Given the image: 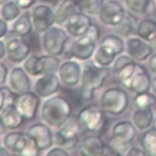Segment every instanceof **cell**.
Returning a JSON list of instances; mask_svg holds the SVG:
<instances>
[{
	"instance_id": "1",
	"label": "cell",
	"mask_w": 156,
	"mask_h": 156,
	"mask_svg": "<svg viewBox=\"0 0 156 156\" xmlns=\"http://www.w3.org/2000/svg\"><path fill=\"white\" fill-rule=\"evenodd\" d=\"M109 75L106 66H98L92 61L83 66L81 75V98L84 101L93 99L95 90L101 87Z\"/></svg>"
},
{
	"instance_id": "2",
	"label": "cell",
	"mask_w": 156,
	"mask_h": 156,
	"mask_svg": "<svg viewBox=\"0 0 156 156\" xmlns=\"http://www.w3.org/2000/svg\"><path fill=\"white\" fill-rule=\"evenodd\" d=\"M70 102L61 96L49 98L42 107V118L48 125L60 127L68 121L71 115Z\"/></svg>"
},
{
	"instance_id": "3",
	"label": "cell",
	"mask_w": 156,
	"mask_h": 156,
	"mask_svg": "<svg viewBox=\"0 0 156 156\" xmlns=\"http://www.w3.org/2000/svg\"><path fill=\"white\" fill-rule=\"evenodd\" d=\"M105 112L97 105L87 106L78 114L77 120L87 131L99 133L105 128L106 124Z\"/></svg>"
},
{
	"instance_id": "4",
	"label": "cell",
	"mask_w": 156,
	"mask_h": 156,
	"mask_svg": "<svg viewBox=\"0 0 156 156\" xmlns=\"http://www.w3.org/2000/svg\"><path fill=\"white\" fill-rule=\"evenodd\" d=\"M128 97L126 92L119 88L113 87L105 90L101 98V107L106 113L119 115L126 110Z\"/></svg>"
},
{
	"instance_id": "5",
	"label": "cell",
	"mask_w": 156,
	"mask_h": 156,
	"mask_svg": "<svg viewBox=\"0 0 156 156\" xmlns=\"http://www.w3.org/2000/svg\"><path fill=\"white\" fill-rule=\"evenodd\" d=\"M67 40L68 36L63 29L51 27L43 34V48L48 54L58 56L63 53Z\"/></svg>"
},
{
	"instance_id": "6",
	"label": "cell",
	"mask_w": 156,
	"mask_h": 156,
	"mask_svg": "<svg viewBox=\"0 0 156 156\" xmlns=\"http://www.w3.org/2000/svg\"><path fill=\"white\" fill-rule=\"evenodd\" d=\"M80 124V123H79ZM79 124L70 121L53 137L55 143L66 150H73L79 142Z\"/></svg>"
},
{
	"instance_id": "7",
	"label": "cell",
	"mask_w": 156,
	"mask_h": 156,
	"mask_svg": "<svg viewBox=\"0 0 156 156\" xmlns=\"http://www.w3.org/2000/svg\"><path fill=\"white\" fill-rule=\"evenodd\" d=\"M39 95L33 92H26L18 96L16 107L25 120L30 121L36 117L40 104Z\"/></svg>"
},
{
	"instance_id": "8",
	"label": "cell",
	"mask_w": 156,
	"mask_h": 156,
	"mask_svg": "<svg viewBox=\"0 0 156 156\" xmlns=\"http://www.w3.org/2000/svg\"><path fill=\"white\" fill-rule=\"evenodd\" d=\"M140 65L136 64L131 57L121 56L114 64V70L118 80L124 86L128 88L131 78L139 69Z\"/></svg>"
},
{
	"instance_id": "9",
	"label": "cell",
	"mask_w": 156,
	"mask_h": 156,
	"mask_svg": "<svg viewBox=\"0 0 156 156\" xmlns=\"http://www.w3.org/2000/svg\"><path fill=\"white\" fill-rule=\"evenodd\" d=\"M32 20L36 31L44 33L55 23V13L48 5H40L33 9Z\"/></svg>"
},
{
	"instance_id": "10",
	"label": "cell",
	"mask_w": 156,
	"mask_h": 156,
	"mask_svg": "<svg viewBox=\"0 0 156 156\" xmlns=\"http://www.w3.org/2000/svg\"><path fill=\"white\" fill-rule=\"evenodd\" d=\"M96 49V42L87 34L75 40L69 50L71 57L81 60L90 58Z\"/></svg>"
},
{
	"instance_id": "11",
	"label": "cell",
	"mask_w": 156,
	"mask_h": 156,
	"mask_svg": "<svg viewBox=\"0 0 156 156\" xmlns=\"http://www.w3.org/2000/svg\"><path fill=\"white\" fill-rule=\"evenodd\" d=\"M28 135L33 138L40 151L47 150L53 145V136L51 130L44 124L37 123L28 130Z\"/></svg>"
},
{
	"instance_id": "12",
	"label": "cell",
	"mask_w": 156,
	"mask_h": 156,
	"mask_svg": "<svg viewBox=\"0 0 156 156\" xmlns=\"http://www.w3.org/2000/svg\"><path fill=\"white\" fill-rule=\"evenodd\" d=\"M125 13L123 6L119 2L108 1L104 4L99 14V18L105 25L115 26L124 18Z\"/></svg>"
},
{
	"instance_id": "13",
	"label": "cell",
	"mask_w": 156,
	"mask_h": 156,
	"mask_svg": "<svg viewBox=\"0 0 156 156\" xmlns=\"http://www.w3.org/2000/svg\"><path fill=\"white\" fill-rule=\"evenodd\" d=\"M6 50L9 59L15 63H20L25 60L30 52L28 44L21 37L17 36L8 40Z\"/></svg>"
},
{
	"instance_id": "14",
	"label": "cell",
	"mask_w": 156,
	"mask_h": 156,
	"mask_svg": "<svg viewBox=\"0 0 156 156\" xmlns=\"http://www.w3.org/2000/svg\"><path fill=\"white\" fill-rule=\"evenodd\" d=\"M90 17L83 12H78L72 16L66 24V30L74 37H80L87 33L91 26Z\"/></svg>"
},
{
	"instance_id": "15",
	"label": "cell",
	"mask_w": 156,
	"mask_h": 156,
	"mask_svg": "<svg viewBox=\"0 0 156 156\" xmlns=\"http://www.w3.org/2000/svg\"><path fill=\"white\" fill-rule=\"evenodd\" d=\"M60 88L58 77L55 73L43 75L36 81L34 90L41 98H48L55 94Z\"/></svg>"
},
{
	"instance_id": "16",
	"label": "cell",
	"mask_w": 156,
	"mask_h": 156,
	"mask_svg": "<svg viewBox=\"0 0 156 156\" xmlns=\"http://www.w3.org/2000/svg\"><path fill=\"white\" fill-rule=\"evenodd\" d=\"M81 67L75 61H66L60 65L59 76L60 80L67 86L77 84L81 77Z\"/></svg>"
},
{
	"instance_id": "17",
	"label": "cell",
	"mask_w": 156,
	"mask_h": 156,
	"mask_svg": "<svg viewBox=\"0 0 156 156\" xmlns=\"http://www.w3.org/2000/svg\"><path fill=\"white\" fill-rule=\"evenodd\" d=\"M127 51L133 60L143 61L151 56L153 49L148 43L138 38H129L127 40Z\"/></svg>"
},
{
	"instance_id": "18",
	"label": "cell",
	"mask_w": 156,
	"mask_h": 156,
	"mask_svg": "<svg viewBox=\"0 0 156 156\" xmlns=\"http://www.w3.org/2000/svg\"><path fill=\"white\" fill-rule=\"evenodd\" d=\"M81 12L80 3L73 0H63L55 12V23L60 26L66 25L72 16Z\"/></svg>"
},
{
	"instance_id": "19",
	"label": "cell",
	"mask_w": 156,
	"mask_h": 156,
	"mask_svg": "<svg viewBox=\"0 0 156 156\" xmlns=\"http://www.w3.org/2000/svg\"><path fill=\"white\" fill-rule=\"evenodd\" d=\"M27 72L21 67H16L9 74V83L14 91L19 94L30 91L31 83Z\"/></svg>"
},
{
	"instance_id": "20",
	"label": "cell",
	"mask_w": 156,
	"mask_h": 156,
	"mask_svg": "<svg viewBox=\"0 0 156 156\" xmlns=\"http://www.w3.org/2000/svg\"><path fill=\"white\" fill-rule=\"evenodd\" d=\"M136 135V129L130 121H121L114 126L112 129V138L121 142L130 144Z\"/></svg>"
},
{
	"instance_id": "21",
	"label": "cell",
	"mask_w": 156,
	"mask_h": 156,
	"mask_svg": "<svg viewBox=\"0 0 156 156\" xmlns=\"http://www.w3.org/2000/svg\"><path fill=\"white\" fill-rule=\"evenodd\" d=\"M151 83L152 81L151 80V76L144 70V67L140 66L138 71L131 78L128 88L131 91L136 94L144 93L149 90Z\"/></svg>"
},
{
	"instance_id": "22",
	"label": "cell",
	"mask_w": 156,
	"mask_h": 156,
	"mask_svg": "<svg viewBox=\"0 0 156 156\" xmlns=\"http://www.w3.org/2000/svg\"><path fill=\"white\" fill-rule=\"evenodd\" d=\"M1 111L0 120L5 124L9 129H16L23 123L25 118L17 110L16 105H10L2 108Z\"/></svg>"
},
{
	"instance_id": "23",
	"label": "cell",
	"mask_w": 156,
	"mask_h": 156,
	"mask_svg": "<svg viewBox=\"0 0 156 156\" xmlns=\"http://www.w3.org/2000/svg\"><path fill=\"white\" fill-rule=\"evenodd\" d=\"M105 148V143L100 137H88L82 142L80 154L83 156L103 155Z\"/></svg>"
},
{
	"instance_id": "24",
	"label": "cell",
	"mask_w": 156,
	"mask_h": 156,
	"mask_svg": "<svg viewBox=\"0 0 156 156\" xmlns=\"http://www.w3.org/2000/svg\"><path fill=\"white\" fill-rule=\"evenodd\" d=\"M30 136L21 132H11L4 138V144L10 151L20 153L26 146Z\"/></svg>"
},
{
	"instance_id": "25",
	"label": "cell",
	"mask_w": 156,
	"mask_h": 156,
	"mask_svg": "<svg viewBox=\"0 0 156 156\" xmlns=\"http://www.w3.org/2000/svg\"><path fill=\"white\" fill-rule=\"evenodd\" d=\"M154 115L151 108H138L134 112L132 120L135 126L140 130L147 129L151 126Z\"/></svg>"
},
{
	"instance_id": "26",
	"label": "cell",
	"mask_w": 156,
	"mask_h": 156,
	"mask_svg": "<svg viewBox=\"0 0 156 156\" xmlns=\"http://www.w3.org/2000/svg\"><path fill=\"white\" fill-rule=\"evenodd\" d=\"M33 25L30 12H25L15 21L12 26V32L17 37H25L31 33Z\"/></svg>"
},
{
	"instance_id": "27",
	"label": "cell",
	"mask_w": 156,
	"mask_h": 156,
	"mask_svg": "<svg viewBox=\"0 0 156 156\" xmlns=\"http://www.w3.org/2000/svg\"><path fill=\"white\" fill-rule=\"evenodd\" d=\"M136 19L129 13H125V16L117 25L114 26L115 33L119 37L128 38L135 30Z\"/></svg>"
},
{
	"instance_id": "28",
	"label": "cell",
	"mask_w": 156,
	"mask_h": 156,
	"mask_svg": "<svg viewBox=\"0 0 156 156\" xmlns=\"http://www.w3.org/2000/svg\"><path fill=\"white\" fill-rule=\"evenodd\" d=\"M137 35L148 42H154L156 39V22L152 20L141 21L136 30Z\"/></svg>"
},
{
	"instance_id": "29",
	"label": "cell",
	"mask_w": 156,
	"mask_h": 156,
	"mask_svg": "<svg viewBox=\"0 0 156 156\" xmlns=\"http://www.w3.org/2000/svg\"><path fill=\"white\" fill-rule=\"evenodd\" d=\"M40 65L41 75L55 73L60 68V60L53 55L42 56L40 57Z\"/></svg>"
},
{
	"instance_id": "30",
	"label": "cell",
	"mask_w": 156,
	"mask_h": 156,
	"mask_svg": "<svg viewBox=\"0 0 156 156\" xmlns=\"http://www.w3.org/2000/svg\"><path fill=\"white\" fill-rule=\"evenodd\" d=\"M116 55L113 50L105 46L101 45L95 53L94 60L99 66H108L112 63Z\"/></svg>"
},
{
	"instance_id": "31",
	"label": "cell",
	"mask_w": 156,
	"mask_h": 156,
	"mask_svg": "<svg viewBox=\"0 0 156 156\" xmlns=\"http://www.w3.org/2000/svg\"><path fill=\"white\" fill-rule=\"evenodd\" d=\"M141 146L147 155L156 156V130L154 128L144 133L141 139Z\"/></svg>"
},
{
	"instance_id": "32",
	"label": "cell",
	"mask_w": 156,
	"mask_h": 156,
	"mask_svg": "<svg viewBox=\"0 0 156 156\" xmlns=\"http://www.w3.org/2000/svg\"><path fill=\"white\" fill-rule=\"evenodd\" d=\"M104 4V0H81L80 6L83 13L97 16L100 14Z\"/></svg>"
},
{
	"instance_id": "33",
	"label": "cell",
	"mask_w": 156,
	"mask_h": 156,
	"mask_svg": "<svg viewBox=\"0 0 156 156\" xmlns=\"http://www.w3.org/2000/svg\"><path fill=\"white\" fill-rule=\"evenodd\" d=\"M101 45L108 47L115 52V55L121 54L124 50V41L121 37L115 35H109L105 37L101 41Z\"/></svg>"
},
{
	"instance_id": "34",
	"label": "cell",
	"mask_w": 156,
	"mask_h": 156,
	"mask_svg": "<svg viewBox=\"0 0 156 156\" xmlns=\"http://www.w3.org/2000/svg\"><path fill=\"white\" fill-rule=\"evenodd\" d=\"M20 7L17 5L16 2L13 1L6 2L2 5L1 9V15L3 20L5 21H11L15 20L20 16Z\"/></svg>"
},
{
	"instance_id": "35",
	"label": "cell",
	"mask_w": 156,
	"mask_h": 156,
	"mask_svg": "<svg viewBox=\"0 0 156 156\" xmlns=\"http://www.w3.org/2000/svg\"><path fill=\"white\" fill-rule=\"evenodd\" d=\"M18 96L7 87H2L0 89V110L7 106L15 105Z\"/></svg>"
},
{
	"instance_id": "36",
	"label": "cell",
	"mask_w": 156,
	"mask_h": 156,
	"mask_svg": "<svg viewBox=\"0 0 156 156\" xmlns=\"http://www.w3.org/2000/svg\"><path fill=\"white\" fill-rule=\"evenodd\" d=\"M155 102V97L148 91L137 94L135 98V104L138 108H151Z\"/></svg>"
},
{
	"instance_id": "37",
	"label": "cell",
	"mask_w": 156,
	"mask_h": 156,
	"mask_svg": "<svg viewBox=\"0 0 156 156\" xmlns=\"http://www.w3.org/2000/svg\"><path fill=\"white\" fill-rule=\"evenodd\" d=\"M40 57L37 55H33L27 58L23 64L24 70L27 72V73L32 76L40 75Z\"/></svg>"
},
{
	"instance_id": "38",
	"label": "cell",
	"mask_w": 156,
	"mask_h": 156,
	"mask_svg": "<svg viewBox=\"0 0 156 156\" xmlns=\"http://www.w3.org/2000/svg\"><path fill=\"white\" fill-rule=\"evenodd\" d=\"M128 8L136 14H144L148 9L149 0H125Z\"/></svg>"
},
{
	"instance_id": "39",
	"label": "cell",
	"mask_w": 156,
	"mask_h": 156,
	"mask_svg": "<svg viewBox=\"0 0 156 156\" xmlns=\"http://www.w3.org/2000/svg\"><path fill=\"white\" fill-rule=\"evenodd\" d=\"M40 150L39 149V148L37 147V144L34 141V140L32 138H29L28 141H27V144H26V146L24 147V148L19 153L20 155H23V156H35V155H38L39 153H40Z\"/></svg>"
},
{
	"instance_id": "40",
	"label": "cell",
	"mask_w": 156,
	"mask_h": 156,
	"mask_svg": "<svg viewBox=\"0 0 156 156\" xmlns=\"http://www.w3.org/2000/svg\"><path fill=\"white\" fill-rule=\"evenodd\" d=\"M108 144L113 148L114 151L117 153L118 155H126L128 151H129V149H128L129 148L128 144H125V143L121 142V141L115 139L114 138H111Z\"/></svg>"
},
{
	"instance_id": "41",
	"label": "cell",
	"mask_w": 156,
	"mask_h": 156,
	"mask_svg": "<svg viewBox=\"0 0 156 156\" xmlns=\"http://www.w3.org/2000/svg\"><path fill=\"white\" fill-rule=\"evenodd\" d=\"M86 34L89 36L90 38L93 39L95 42H97L99 40L100 35H101L99 28L96 25H94V24H91V26L90 27V28H89Z\"/></svg>"
},
{
	"instance_id": "42",
	"label": "cell",
	"mask_w": 156,
	"mask_h": 156,
	"mask_svg": "<svg viewBox=\"0 0 156 156\" xmlns=\"http://www.w3.org/2000/svg\"><path fill=\"white\" fill-rule=\"evenodd\" d=\"M48 156H68V153L62 147H57L54 148L50 151L47 154Z\"/></svg>"
},
{
	"instance_id": "43",
	"label": "cell",
	"mask_w": 156,
	"mask_h": 156,
	"mask_svg": "<svg viewBox=\"0 0 156 156\" xmlns=\"http://www.w3.org/2000/svg\"><path fill=\"white\" fill-rule=\"evenodd\" d=\"M8 76V67L3 63L0 64V84L3 85L5 83Z\"/></svg>"
},
{
	"instance_id": "44",
	"label": "cell",
	"mask_w": 156,
	"mask_h": 156,
	"mask_svg": "<svg viewBox=\"0 0 156 156\" xmlns=\"http://www.w3.org/2000/svg\"><path fill=\"white\" fill-rule=\"evenodd\" d=\"M17 5L21 9H28L36 2V0H16Z\"/></svg>"
},
{
	"instance_id": "45",
	"label": "cell",
	"mask_w": 156,
	"mask_h": 156,
	"mask_svg": "<svg viewBox=\"0 0 156 156\" xmlns=\"http://www.w3.org/2000/svg\"><path fill=\"white\" fill-rule=\"evenodd\" d=\"M126 155H147L146 152L144 151V150L139 149V148H132L131 149H129V151H128Z\"/></svg>"
},
{
	"instance_id": "46",
	"label": "cell",
	"mask_w": 156,
	"mask_h": 156,
	"mask_svg": "<svg viewBox=\"0 0 156 156\" xmlns=\"http://www.w3.org/2000/svg\"><path fill=\"white\" fill-rule=\"evenodd\" d=\"M8 32V26H7L6 22L5 20H2L0 22V37H5Z\"/></svg>"
},
{
	"instance_id": "47",
	"label": "cell",
	"mask_w": 156,
	"mask_h": 156,
	"mask_svg": "<svg viewBox=\"0 0 156 156\" xmlns=\"http://www.w3.org/2000/svg\"><path fill=\"white\" fill-rule=\"evenodd\" d=\"M148 66H149L150 70L156 73V53H154L150 57L149 62H148Z\"/></svg>"
},
{
	"instance_id": "48",
	"label": "cell",
	"mask_w": 156,
	"mask_h": 156,
	"mask_svg": "<svg viewBox=\"0 0 156 156\" xmlns=\"http://www.w3.org/2000/svg\"><path fill=\"white\" fill-rule=\"evenodd\" d=\"M6 52V45H5V43L2 40V41H0V58H3Z\"/></svg>"
},
{
	"instance_id": "49",
	"label": "cell",
	"mask_w": 156,
	"mask_h": 156,
	"mask_svg": "<svg viewBox=\"0 0 156 156\" xmlns=\"http://www.w3.org/2000/svg\"><path fill=\"white\" fill-rule=\"evenodd\" d=\"M0 129H1L0 130V134H1V135H3L4 133L5 132V130L7 129L5 124H4L1 120H0Z\"/></svg>"
},
{
	"instance_id": "50",
	"label": "cell",
	"mask_w": 156,
	"mask_h": 156,
	"mask_svg": "<svg viewBox=\"0 0 156 156\" xmlns=\"http://www.w3.org/2000/svg\"><path fill=\"white\" fill-rule=\"evenodd\" d=\"M0 155H9V153L8 152L7 149L1 147V148H0Z\"/></svg>"
},
{
	"instance_id": "51",
	"label": "cell",
	"mask_w": 156,
	"mask_h": 156,
	"mask_svg": "<svg viewBox=\"0 0 156 156\" xmlns=\"http://www.w3.org/2000/svg\"><path fill=\"white\" fill-rule=\"evenodd\" d=\"M151 87H152V89L154 90V92L156 94V76L153 79L152 83H151Z\"/></svg>"
},
{
	"instance_id": "52",
	"label": "cell",
	"mask_w": 156,
	"mask_h": 156,
	"mask_svg": "<svg viewBox=\"0 0 156 156\" xmlns=\"http://www.w3.org/2000/svg\"><path fill=\"white\" fill-rule=\"evenodd\" d=\"M152 5H153V11H154V14L156 16V0H152Z\"/></svg>"
},
{
	"instance_id": "53",
	"label": "cell",
	"mask_w": 156,
	"mask_h": 156,
	"mask_svg": "<svg viewBox=\"0 0 156 156\" xmlns=\"http://www.w3.org/2000/svg\"><path fill=\"white\" fill-rule=\"evenodd\" d=\"M7 1H8V0H0V3L2 4V5H3V4L5 3Z\"/></svg>"
},
{
	"instance_id": "54",
	"label": "cell",
	"mask_w": 156,
	"mask_h": 156,
	"mask_svg": "<svg viewBox=\"0 0 156 156\" xmlns=\"http://www.w3.org/2000/svg\"><path fill=\"white\" fill-rule=\"evenodd\" d=\"M154 128L156 130V118H155V120L154 121Z\"/></svg>"
},
{
	"instance_id": "55",
	"label": "cell",
	"mask_w": 156,
	"mask_h": 156,
	"mask_svg": "<svg viewBox=\"0 0 156 156\" xmlns=\"http://www.w3.org/2000/svg\"><path fill=\"white\" fill-rule=\"evenodd\" d=\"M73 1L77 2V3H80V2H81V0H73Z\"/></svg>"
},
{
	"instance_id": "56",
	"label": "cell",
	"mask_w": 156,
	"mask_h": 156,
	"mask_svg": "<svg viewBox=\"0 0 156 156\" xmlns=\"http://www.w3.org/2000/svg\"><path fill=\"white\" fill-rule=\"evenodd\" d=\"M42 2H48V1H53V0H40Z\"/></svg>"
},
{
	"instance_id": "57",
	"label": "cell",
	"mask_w": 156,
	"mask_h": 156,
	"mask_svg": "<svg viewBox=\"0 0 156 156\" xmlns=\"http://www.w3.org/2000/svg\"><path fill=\"white\" fill-rule=\"evenodd\" d=\"M154 42H155V44H156V39H155V40H154Z\"/></svg>"
}]
</instances>
